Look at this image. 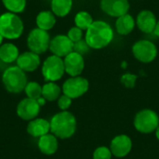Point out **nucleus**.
Wrapping results in <instances>:
<instances>
[{
  "instance_id": "8",
  "label": "nucleus",
  "mask_w": 159,
  "mask_h": 159,
  "mask_svg": "<svg viewBox=\"0 0 159 159\" xmlns=\"http://www.w3.org/2000/svg\"><path fill=\"white\" fill-rule=\"evenodd\" d=\"M134 126L135 129L142 133H151L158 128V116L152 110H142L135 116Z\"/></svg>"
},
{
  "instance_id": "5",
  "label": "nucleus",
  "mask_w": 159,
  "mask_h": 159,
  "mask_svg": "<svg viewBox=\"0 0 159 159\" xmlns=\"http://www.w3.org/2000/svg\"><path fill=\"white\" fill-rule=\"evenodd\" d=\"M134 58L143 62L149 63L155 61L157 56V47L149 39H140L136 41L131 48Z\"/></svg>"
},
{
  "instance_id": "25",
  "label": "nucleus",
  "mask_w": 159,
  "mask_h": 159,
  "mask_svg": "<svg viewBox=\"0 0 159 159\" xmlns=\"http://www.w3.org/2000/svg\"><path fill=\"white\" fill-rule=\"evenodd\" d=\"M3 5L12 13H21L26 7V0H2Z\"/></svg>"
},
{
  "instance_id": "6",
  "label": "nucleus",
  "mask_w": 159,
  "mask_h": 159,
  "mask_svg": "<svg viewBox=\"0 0 159 159\" xmlns=\"http://www.w3.org/2000/svg\"><path fill=\"white\" fill-rule=\"evenodd\" d=\"M65 73L62 58L55 55L48 57L42 65V75L46 81L54 82L61 79Z\"/></svg>"
},
{
  "instance_id": "13",
  "label": "nucleus",
  "mask_w": 159,
  "mask_h": 159,
  "mask_svg": "<svg viewBox=\"0 0 159 159\" xmlns=\"http://www.w3.org/2000/svg\"><path fill=\"white\" fill-rule=\"evenodd\" d=\"M63 63L65 73L71 76H79L85 68V61L83 56L75 51L64 57Z\"/></svg>"
},
{
  "instance_id": "7",
  "label": "nucleus",
  "mask_w": 159,
  "mask_h": 159,
  "mask_svg": "<svg viewBox=\"0 0 159 159\" xmlns=\"http://www.w3.org/2000/svg\"><path fill=\"white\" fill-rule=\"evenodd\" d=\"M50 40L49 34L47 31L34 28L28 34L27 46L30 51L39 55L45 53L49 48Z\"/></svg>"
},
{
  "instance_id": "34",
  "label": "nucleus",
  "mask_w": 159,
  "mask_h": 159,
  "mask_svg": "<svg viewBox=\"0 0 159 159\" xmlns=\"http://www.w3.org/2000/svg\"><path fill=\"white\" fill-rule=\"evenodd\" d=\"M157 139L159 140V126L158 128L157 129Z\"/></svg>"
},
{
  "instance_id": "4",
  "label": "nucleus",
  "mask_w": 159,
  "mask_h": 159,
  "mask_svg": "<svg viewBox=\"0 0 159 159\" xmlns=\"http://www.w3.org/2000/svg\"><path fill=\"white\" fill-rule=\"evenodd\" d=\"M2 82L5 89L11 93L21 92L27 85V77L25 72L20 67L10 66L7 68L2 75Z\"/></svg>"
},
{
  "instance_id": "21",
  "label": "nucleus",
  "mask_w": 159,
  "mask_h": 159,
  "mask_svg": "<svg viewBox=\"0 0 159 159\" xmlns=\"http://www.w3.org/2000/svg\"><path fill=\"white\" fill-rule=\"evenodd\" d=\"M19 49L12 43H5L0 46V61L5 63H11L17 61Z\"/></svg>"
},
{
  "instance_id": "27",
  "label": "nucleus",
  "mask_w": 159,
  "mask_h": 159,
  "mask_svg": "<svg viewBox=\"0 0 159 159\" xmlns=\"http://www.w3.org/2000/svg\"><path fill=\"white\" fill-rule=\"evenodd\" d=\"M90 49L91 48H89V46L86 42L85 38H83V39L74 43V51L78 53V54H80V55H82V56L87 54V53H89Z\"/></svg>"
},
{
  "instance_id": "3",
  "label": "nucleus",
  "mask_w": 159,
  "mask_h": 159,
  "mask_svg": "<svg viewBox=\"0 0 159 159\" xmlns=\"http://www.w3.org/2000/svg\"><path fill=\"white\" fill-rule=\"evenodd\" d=\"M22 20L15 13L6 12L0 15V34L3 38L18 39L23 33Z\"/></svg>"
},
{
  "instance_id": "35",
  "label": "nucleus",
  "mask_w": 159,
  "mask_h": 159,
  "mask_svg": "<svg viewBox=\"0 0 159 159\" xmlns=\"http://www.w3.org/2000/svg\"><path fill=\"white\" fill-rule=\"evenodd\" d=\"M3 39H4V38H3V36H2V35L0 34V46L2 45V42H3Z\"/></svg>"
},
{
  "instance_id": "24",
  "label": "nucleus",
  "mask_w": 159,
  "mask_h": 159,
  "mask_svg": "<svg viewBox=\"0 0 159 159\" xmlns=\"http://www.w3.org/2000/svg\"><path fill=\"white\" fill-rule=\"evenodd\" d=\"M93 21H94V20H93V17L90 15V13L88 11H85V10H81V11L77 12L75 16V26L85 32L92 24Z\"/></svg>"
},
{
  "instance_id": "23",
  "label": "nucleus",
  "mask_w": 159,
  "mask_h": 159,
  "mask_svg": "<svg viewBox=\"0 0 159 159\" xmlns=\"http://www.w3.org/2000/svg\"><path fill=\"white\" fill-rule=\"evenodd\" d=\"M61 88L54 82H48L42 87V97L46 101L53 102L60 97Z\"/></svg>"
},
{
  "instance_id": "15",
  "label": "nucleus",
  "mask_w": 159,
  "mask_h": 159,
  "mask_svg": "<svg viewBox=\"0 0 159 159\" xmlns=\"http://www.w3.org/2000/svg\"><path fill=\"white\" fill-rule=\"evenodd\" d=\"M17 66L24 72H34L40 65V57L38 54L26 51L19 55L17 59Z\"/></svg>"
},
{
  "instance_id": "29",
  "label": "nucleus",
  "mask_w": 159,
  "mask_h": 159,
  "mask_svg": "<svg viewBox=\"0 0 159 159\" xmlns=\"http://www.w3.org/2000/svg\"><path fill=\"white\" fill-rule=\"evenodd\" d=\"M111 157H112L111 151L104 146L97 148L93 154V159H111Z\"/></svg>"
},
{
  "instance_id": "14",
  "label": "nucleus",
  "mask_w": 159,
  "mask_h": 159,
  "mask_svg": "<svg viewBox=\"0 0 159 159\" xmlns=\"http://www.w3.org/2000/svg\"><path fill=\"white\" fill-rule=\"evenodd\" d=\"M40 111V105L37 101L32 100L29 98L23 99L17 106L18 116L24 120H33L34 119Z\"/></svg>"
},
{
  "instance_id": "30",
  "label": "nucleus",
  "mask_w": 159,
  "mask_h": 159,
  "mask_svg": "<svg viewBox=\"0 0 159 159\" xmlns=\"http://www.w3.org/2000/svg\"><path fill=\"white\" fill-rule=\"evenodd\" d=\"M136 79H137V76L135 75H132V74H125L121 77V82L127 88H133Z\"/></svg>"
},
{
  "instance_id": "20",
  "label": "nucleus",
  "mask_w": 159,
  "mask_h": 159,
  "mask_svg": "<svg viewBox=\"0 0 159 159\" xmlns=\"http://www.w3.org/2000/svg\"><path fill=\"white\" fill-rule=\"evenodd\" d=\"M56 23V16L53 14L52 11L49 10H44L38 13L36 16V25L37 28L44 30V31H49L54 27Z\"/></svg>"
},
{
  "instance_id": "28",
  "label": "nucleus",
  "mask_w": 159,
  "mask_h": 159,
  "mask_svg": "<svg viewBox=\"0 0 159 159\" xmlns=\"http://www.w3.org/2000/svg\"><path fill=\"white\" fill-rule=\"evenodd\" d=\"M83 35H84V31L76 26L70 28V30L67 33V36L70 38V40L73 43H75V42L83 39Z\"/></svg>"
},
{
  "instance_id": "18",
  "label": "nucleus",
  "mask_w": 159,
  "mask_h": 159,
  "mask_svg": "<svg viewBox=\"0 0 159 159\" xmlns=\"http://www.w3.org/2000/svg\"><path fill=\"white\" fill-rule=\"evenodd\" d=\"M50 130V122L43 118H36L31 120L27 126V132L35 138H40L48 134Z\"/></svg>"
},
{
  "instance_id": "10",
  "label": "nucleus",
  "mask_w": 159,
  "mask_h": 159,
  "mask_svg": "<svg viewBox=\"0 0 159 159\" xmlns=\"http://www.w3.org/2000/svg\"><path fill=\"white\" fill-rule=\"evenodd\" d=\"M100 7L107 16L117 19L129 13L130 4L129 0H101Z\"/></svg>"
},
{
  "instance_id": "36",
  "label": "nucleus",
  "mask_w": 159,
  "mask_h": 159,
  "mask_svg": "<svg viewBox=\"0 0 159 159\" xmlns=\"http://www.w3.org/2000/svg\"><path fill=\"white\" fill-rule=\"evenodd\" d=\"M126 66H127V62L124 61V62H123V68H126Z\"/></svg>"
},
{
  "instance_id": "17",
  "label": "nucleus",
  "mask_w": 159,
  "mask_h": 159,
  "mask_svg": "<svg viewBox=\"0 0 159 159\" xmlns=\"http://www.w3.org/2000/svg\"><path fill=\"white\" fill-rule=\"evenodd\" d=\"M136 27V20L130 14H125L116 20L115 28L116 32L123 36L129 35L133 32Z\"/></svg>"
},
{
  "instance_id": "19",
  "label": "nucleus",
  "mask_w": 159,
  "mask_h": 159,
  "mask_svg": "<svg viewBox=\"0 0 159 159\" xmlns=\"http://www.w3.org/2000/svg\"><path fill=\"white\" fill-rule=\"evenodd\" d=\"M39 150L45 155H53L58 149V141L57 137L53 134H46L39 138L38 141Z\"/></svg>"
},
{
  "instance_id": "32",
  "label": "nucleus",
  "mask_w": 159,
  "mask_h": 159,
  "mask_svg": "<svg viewBox=\"0 0 159 159\" xmlns=\"http://www.w3.org/2000/svg\"><path fill=\"white\" fill-rule=\"evenodd\" d=\"M154 34H155L156 36H157V37L159 38V20H157V26H156V29H155Z\"/></svg>"
},
{
  "instance_id": "11",
  "label": "nucleus",
  "mask_w": 159,
  "mask_h": 159,
  "mask_svg": "<svg viewBox=\"0 0 159 159\" xmlns=\"http://www.w3.org/2000/svg\"><path fill=\"white\" fill-rule=\"evenodd\" d=\"M49 50L53 55L64 58L74 51V43L67 34H58L50 40Z\"/></svg>"
},
{
  "instance_id": "16",
  "label": "nucleus",
  "mask_w": 159,
  "mask_h": 159,
  "mask_svg": "<svg viewBox=\"0 0 159 159\" xmlns=\"http://www.w3.org/2000/svg\"><path fill=\"white\" fill-rule=\"evenodd\" d=\"M132 143L127 135L116 136L111 143V153L116 157H126L131 150Z\"/></svg>"
},
{
  "instance_id": "9",
  "label": "nucleus",
  "mask_w": 159,
  "mask_h": 159,
  "mask_svg": "<svg viewBox=\"0 0 159 159\" xmlns=\"http://www.w3.org/2000/svg\"><path fill=\"white\" fill-rule=\"evenodd\" d=\"M89 89V81L81 76H72L67 79L62 86L64 95L71 99L78 98L84 95Z\"/></svg>"
},
{
  "instance_id": "12",
  "label": "nucleus",
  "mask_w": 159,
  "mask_h": 159,
  "mask_svg": "<svg viewBox=\"0 0 159 159\" xmlns=\"http://www.w3.org/2000/svg\"><path fill=\"white\" fill-rule=\"evenodd\" d=\"M136 26L138 29L145 34H154L157 19L156 14L149 9H143L141 10L136 17Z\"/></svg>"
},
{
  "instance_id": "2",
  "label": "nucleus",
  "mask_w": 159,
  "mask_h": 159,
  "mask_svg": "<svg viewBox=\"0 0 159 159\" xmlns=\"http://www.w3.org/2000/svg\"><path fill=\"white\" fill-rule=\"evenodd\" d=\"M76 129V120L74 115L67 111L56 114L50 121V131L60 139H68Z\"/></svg>"
},
{
  "instance_id": "31",
  "label": "nucleus",
  "mask_w": 159,
  "mask_h": 159,
  "mask_svg": "<svg viewBox=\"0 0 159 159\" xmlns=\"http://www.w3.org/2000/svg\"><path fill=\"white\" fill-rule=\"evenodd\" d=\"M72 104V99L66 95H62L59 98V101H58V105L59 107L62 110V111H66Z\"/></svg>"
},
{
  "instance_id": "1",
  "label": "nucleus",
  "mask_w": 159,
  "mask_h": 159,
  "mask_svg": "<svg viewBox=\"0 0 159 159\" xmlns=\"http://www.w3.org/2000/svg\"><path fill=\"white\" fill-rule=\"evenodd\" d=\"M115 37L113 27L105 20H97L85 32V40L91 49H102L109 46Z\"/></svg>"
},
{
  "instance_id": "33",
  "label": "nucleus",
  "mask_w": 159,
  "mask_h": 159,
  "mask_svg": "<svg viewBox=\"0 0 159 159\" xmlns=\"http://www.w3.org/2000/svg\"><path fill=\"white\" fill-rule=\"evenodd\" d=\"M37 102H38V104H39L40 106H42V105H44V104H45L46 100H45L43 97H41V98H39V99L37 100Z\"/></svg>"
},
{
  "instance_id": "26",
  "label": "nucleus",
  "mask_w": 159,
  "mask_h": 159,
  "mask_svg": "<svg viewBox=\"0 0 159 159\" xmlns=\"http://www.w3.org/2000/svg\"><path fill=\"white\" fill-rule=\"evenodd\" d=\"M24 90H25V94L27 98L29 99L37 101L39 98L42 97V87L36 82L27 83Z\"/></svg>"
},
{
  "instance_id": "22",
  "label": "nucleus",
  "mask_w": 159,
  "mask_h": 159,
  "mask_svg": "<svg viewBox=\"0 0 159 159\" xmlns=\"http://www.w3.org/2000/svg\"><path fill=\"white\" fill-rule=\"evenodd\" d=\"M73 0H51V11L57 17H66L72 10Z\"/></svg>"
}]
</instances>
